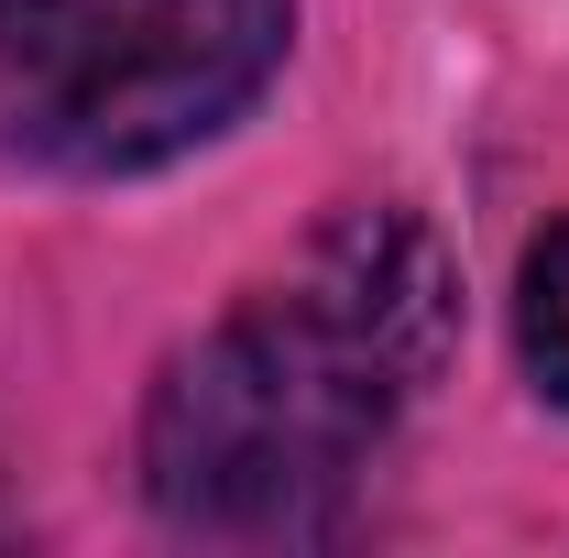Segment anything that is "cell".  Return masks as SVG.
<instances>
[{"label":"cell","instance_id":"cell-1","mask_svg":"<svg viewBox=\"0 0 569 558\" xmlns=\"http://www.w3.org/2000/svg\"><path fill=\"white\" fill-rule=\"evenodd\" d=\"M460 350V263L406 198H340L142 395V504L187 548H318Z\"/></svg>","mask_w":569,"mask_h":558},{"label":"cell","instance_id":"cell-2","mask_svg":"<svg viewBox=\"0 0 569 558\" xmlns=\"http://www.w3.org/2000/svg\"><path fill=\"white\" fill-rule=\"evenodd\" d=\"M296 56V0H0V165L121 187L209 153Z\"/></svg>","mask_w":569,"mask_h":558},{"label":"cell","instance_id":"cell-3","mask_svg":"<svg viewBox=\"0 0 569 558\" xmlns=\"http://www.w3.org/2000/svg\"><path fill=\"white\" fill-rule=\"evenodd\" d=\"M515 361L548 406H569V219H548L515 263Z\"/></svg>","mask_w":569,"mask_h":558}]
</instances>
